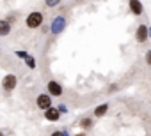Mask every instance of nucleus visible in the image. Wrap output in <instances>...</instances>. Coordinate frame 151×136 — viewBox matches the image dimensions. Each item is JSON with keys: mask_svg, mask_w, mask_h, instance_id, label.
<instances>
[{"mask_svg": "<svg viewBox=\"0 0 151 136\" xmlns=\"http://www.w3.org/2000/svg\"><path fill=\"white\" fill-rule=\"evenodd\" d=\"M43 20H45L43 13L34 11V13H30V14L25 18V25H27V28H39V27L43 25Z\"/></svg>", "mask_w": 151, "mask_h": 136, "instance_id": "1", "label": "nucleus"}, {"mask_svg": "<svg viewBox=\"0 0 151 136\" xmlns=\"http://www.w3.org/2000/svg\"><path fill=\"white\" fill-rule=\"evenodd\" d=\"M36 104H37V108L43 110V111L50 110V108H52V96H50V94H39L37 99H36Z\"/></svg>", "mask_w": 151, "mask_h": 136, "instance_id": "2", "label": "nucleus"}, {"mask_svg": "<svg viewBox=\"0 0 151 136\" xmlns=\"http://www.w3.org/2000/svg\"><path fill=\"white\" fill-rule=\"evenodd\" d=\"M64 27H66V18H64V16H57V18H53L50 30H52L53 35H59V34L64 30Z\"/></svg>", "mask_w": 151, "mask_h": 136, "instance_id": "3", "label": "nucleus"}, {"mask_svg": "<svg viewBox=\"0 0 151 136\" xmlns=\"http://www.w3.org/2000/svg\"><path fill=\"white\" fill-rule=\"evenodd\" d=\"M16 85H18V78H16L14 74L4 76V80H2V89H4L6 92H13V90L16 89Z\"/></svg>", "mask_w": 151, "mask_h": 136, "instance_id": "4", "label": "nucleus"}, {"mask_svg": "<svg viewBox=\"0 0 151 136\" xmlns=\"http://www.w3.org/2000/svg\"><path fill=\"white\" fill-rule=\"evenodd\" d=\"M46 92H48L50 96H53V97H60V96L64 94L62 85H60V83H57V81H53V80L46 83Z\"/></svg>", "mask_w": 151, "mask_h": 136, "instance_id": "5", "label": "nucleus"}, {"mask_svg": "<svg viewBox=\"0 0 151 136\" xmlns=\"http://www.w3.org/2000/svg\"><path fill=\"white\" fill-rule=\"evenodd\" d=\"M135 39H137V42H146L149 39V27L139 25L137 27V32H135Z\"/></svg>", "mask_w": 151, "mask_h": 136, "instance_id": "6", "label": "nucleus"}, {"mask_svg": "<svg viewBox=\"0 0 151 136\" xmlns=\"http://www.w3.org/2000/svg\"><path fill=\"white\" fill-rule=\"evenodd\" d=\"M45 118H46L48 122H57V120L60 118V111H59V108L52 106L50 110H46V111H45Z\"/></svg>", "mask_w": 151, "mask_h": 136, "instance_id": "7", "label": "nucleus"}, {"mask_svg": "<svg viewBox=\"0 0 151 136\" xmlns=\"http://www.w3.org/2000/svg\"><path fill=\"white\" fill-rule=\"evenodd\" d=\"M130 11H132V14H135V16H140L142 14V4H140V0H130Z\"/></svg>", "mask_w": 151, "mask_h": 136, "instance_id": "8", "label": "nucleus"}, {"mask_svg": "<svg viewBox=\"0 0 151 136\" xmlns=\"http://www.w3.org/2000/svg\"><path fill=\"white\" fill-rule=\"evenodd\" d=\"M9 32H11V27H9V21L7 20H2L0 21V35H9Z\"/></svg>", "mask_w": 151, "mask_h": 136, "instance_id": "9", "label": "nucleus"}, {"mask_svg": "<svg viewBox=\"0 0 151 136\" xmlns=\"http://www.w3.org/2000/svg\"><path fill=\"white\" fill-rule=\"evenodd\" d=\"M107 111H109V104L103 103V104H100L98 108H94V117H103Z\"/></svg>", "mask_w": 151, "mask_h": 136, "instance_id": "10", "label": "nucleus"}, {"mask_svg": "<svg viewBox=\"0 0 151 136\" xmlns=\"http://www.w3.org/2000/svg\"><path fill=\"white\" fill-rule=\"evenodd\" d=\"M80 125L87 131V129H91V127H93V120H91V118H84V120L80 122Z\"/></svg>", "mask_w": 151, "mask_h": 136, "instance_id": "11", "label": "nucleus"}, {"mask_svg": "<svg viewBox=\"0 0 151 136\" xmlns=\"http://www.w3.org/2000/svg\"><path fill=\"white\" fill-rule=\"evenodd\" d=\"M25 64H27V65L30 67V69H36V58H34L32 55H29V58L25 60Z\"/></svg>", "mask_w": 151, "mask_h": 136, "instance_id": "12", "label": "nucleus"}, {"mask_svg": "<svg viewBox=\"0 0 151 136\" xmlns=\"http://www.w3.org/2000/svg\"><path fill=\"white\" fill-rule=\"evenodd\" d=\"M59 2H60V0H45V4H46L48 7H55Z\"/></svg>", "mask_w": 151, "mask_h": 136, "instance_id": "13", "label": "nucleus"}, {"mask_svg": "<svg viewBox=\"0 0 151 136\" xmlns=\"http://www.w3.org/2000/svg\"><path fill=\"white\" fill-rule=\"evenodd\" d=\"M16 55H18L20 58H23V60H27V58H29V53H27V51H22V50H18V51H16Z\"/></svg>", "mask_w": 151, "mask_h": 136, "instance_id": "14", "label": "nucleus"}, {"mask_svg": "<svg viewBox=\"0 0 151 136\" xmlns=\"http://www.w3.org/2000/svg\"><path fill=\"white\" fill-rule=\"evenodd\" d=\"M146 64L151 65V50H147V53H146Z\"/></svg>", "mask_w": 151, "mask_h": 136, "instance_id": "15", "label": "nucleus"}, {"mask_svg": "<svg viewBox=\"0 0 151 136\" xmlns=\"http://www.w3.org/2000/svg\"><path fill=\"white\" fill-rule=\"evenodd\" d=\"M50 136H66V132H64V131H53Z\"/></svg>", "mask_w": 151, "mask_h": 136, "instance_id": "16", "label": "nucleus"}, {"mask_svg": "<svg viewBox=\"0 0 151 136\" xmlns=\"http://www.w3.org/2000/svg\"><path fill=\"white\" fill-rule=\"evenodd\" d=\"M59 111H60V113H66V111H68L66 104H59Z\"/></svg>", "mask_w": 151, "mask_h": 136, "instance_id": "17", "label": "nucleus"}, {"mask_svg": "<svg viewBox=\"0 0 151 136\" xmlns=\"http://www.w3.org/2000/svg\"><path fill=\"white\" fill-rule=\"evenodd\" d=\"M77 136H86V132H78V134H77Z\"/></svg>", "mask_w": 151, "mask_h": 136, "instance_id": "18", "label": "nucleus"}, {"mask_svg": "<svg viewBox=\"0 0 151 136\" xmlns=\"http://www.w3.org/2000/svg\"><path fill=\"white\" fill-rule=\"evenodd\" d=\"M149 39H151V27H149Z\"/></svg>", "mask_w": 151, "mask_h": 136, "instance_id": "19", "label": "nucleus"}, {"mask_svg": "<svg viewBox=\"0 0 151 136\" xmlns=\"http://www.w3.org/2000/svg\"><path fill=\"white\" fill-rule=\"evenodd\" d=\"M64 132H66V136H71V134H69V132H68V131H64Z\"/></svg>", "mask_w": 151, "mask_h": 136, "instance_id": "20", "label": "nucleus"}]
</instances>
